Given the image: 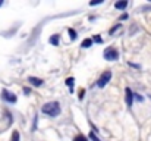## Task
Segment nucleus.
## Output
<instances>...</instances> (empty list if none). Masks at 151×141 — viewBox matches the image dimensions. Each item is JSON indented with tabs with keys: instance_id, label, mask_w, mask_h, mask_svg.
I'll return each instance as SVG.
<instances>
[{
	"instance_id": "nucleus-1",
	"label": "nucleus",
	"mask_w": 151,
	"mask_h": 141,
	"mask_svg": "<svg viewBox=\"0 0 151 141\" xmlns=\"http://www.w3.org/2000/svg\"><path fill=\"white\" fill-rule=\"evenodd\" d=\"M43 112L46 115H49L51 118H56L60 115V104L57 101H50V103H46L43 106Z\"/></svg>"
},
{
	"instance_id": "nucleus-2",
	"label": "nucleus",
	"mask_w": 151,
	"mask_h": 141,
	"mask_svg": "<svg viewBox=\"0 0 151 141\" xmlns=\"http://www.w3.org/2000/svg\"><path fill=\"white\" fill-rule=\"evenodd\" d=\"M103 56H104L106 60H116V59L119 57V51H117L114 47H107V48L104 50Z\"/></svg>"
},
{
	"instance_id": "nucleus-3",
	"label": "nucleus",
	"mask_w": 151,
	"mask_h": 141,
	"mask_svg": "<svg viewBox=\"0 0 151 141\" xmlns=\"http://www.w3.org/2000/svg\"><path fill=\"white\" fill-rule=\"evenodd\" d=\"M110 80H111V72H110V71H106L104 74H101V77L99 78V81H97V85H99L100 88H103V87H104V85H106V84L110 81Z\"/></svg>"
},
{
	"instance_id": "nucleus-4",
	"label": "nucleus",
	"mask_w": 151,
	"mask_h": 141,
	"mask_svg": "<svg viewBox=\"0 0 151 141\" xmlns=\"http://www.w3.org/2000/svg\"><path fill=\"white\" fill-rule=\"evenodd\" d=\"M1 97H3L6 101H9V103H15V101H16V95L12 94L10 91H7V90H3V91H1Z\"/></svg>"
},
{
	"instance_id": "nucleus-5",
	"label": "nucleus",
	"mask_w": 151,
	"mask_h": 141,
	"mask_svg": "<svg viewBox=\"0 0 151 141\" xmlns=\"http://www.w3.org/2000/svg\"><path fill=\"white\" fill-rule=\"evenodd\" d=\"M28 82H31V85H34V87H41L44 81L41 78H37V77H29L28 78Z\"/></svg>"
},
{
	"instance_id": "nucleus-6",
	"label": "nucleus",
	"mask_w": 151,
	"mask_h": 141,
	"mask_svg": "<svg viewBox=\"0 0 151 141\" xmlns=\"http://www.w3.org/2000/svg\"><path fill=\"white\" fill-rule=\"evenodd\" d=\"M125 93H126V104L131 107V106H132V103H134V93L131 91V88H126V90H125Z\"/></svg>"
},
{
	"instance_id": "nucleus-7",
	"label": "nucleus",
	"mask_w": 151,
	"mask_h": 141,
	"mask_svg": "<svg viewBox=\"0 0 151 141\" xmlns=\"http://www.w3.org/2000/svg\"><path fill=\"white\" fill-rule=\"evenodd\" d=\"M126 6H128V1H126V0H123V1H116V3H114V7H116V9H125Z\"/></svg>"
},
{
	"instance_id": "nucleus-8",
	"label": "nucleus",
	"mask_w": 151,
	"mask_h": 141,
	"mask_svg": "<svg viewBox=\"0 0 151 141\" xmlns=\"http://www.w3.org/2000/svg\"><path fill=\"white\" fill-rule=\"evenodd\" d=\"M91 44H93V40H91V38H85L81 46L84 47V48H88V47H91Z\"/></svg>"
},
{
	"instance_id": "nucleus-9",
	"label": "nucleus",
	"mask_w": 151,
	"mask_h": 141,
	"mask_svg": "<svg viewBox=\"0 0 151 141\" xmlns=\"http://www.w3.org/2000/svg\"><path fill=\"white\" fill-rule=\"evenodd\" d=\"M73 82H75V80H73V78H68V80H66V85L70 88V91L73 90Z\"/></svg>"
},
{
	"instance_id": "nucleus-10",
	"label": "nucleus",
	"mask_w": 151,
	"mask_h": 141,
	"mask_svg": "<svg viewBox=\"0 0 151 141\" xmlns=\"http://www.w3.org/2000/svg\"><path fill=\"white\" fill-rule=\"evenodd\" d=\"M50 43L53 46H57V44H59V35H53L50 38Z\"/></svg>"
},
{
	"instance_id": "nucleus-11",
	"label": "nucleus",
	"mask_w": 151,
	"mask_h": 141,
	"mask_svg": "<svg viewBox=\"0 0 151 141\" xmlns=\"http://www.w3.org/2000/svg\"><path fill=\"white\" fill-rule=\"evenodd\" d=\"M69 37H70V40H76V37H78V35H76V31L70 28V30H69Z\"/></svg>"
},
{
	"instance_id": "nucleus-12",
	"label": "nucleus",
	"mask_w": 151,
	"mask_h": 141,
	"mask_svg": "<svg viewBox=\"0 0 151 141\" xmlns=\"http://www.w3.org/2000/svg\"><path fill=\"white\" fill-rule=\"evenodd\" d=\"M73 141H88V138H87L85 135H78V137H75Z\"/></svg>"
},
{
	"instance_id": "nucleus-13",
	"label": "nucleus",
	"mask_w": 151,
	"mask_h": 141,
	"mask_svg": "<svg viewBox=\"0 0 151 141\" xmlns=\"http://www.w3.org/2000/svg\"><path fill=\"white\" fill-rule=\"evenodd\" d=\"M37 124H38V116L35 115V118H34V124H32V131L37 129Z\"/></svg>"
},
{
	"instance_id": "nucleus-14",
	"label": "nucleus",
	"mask_w": 151,
	"mask_h": 141,
	"mask_svg": "<svg viewBox=\"0 0 151 141\" xmlns=\"http://www.w3.org/2000/svg\"><path fill=\"white\" fill-rule=\"evenodd\" d=\"M12 141H19V132H18V131H15V132H13V135H12Z\"/></svg>"
},
{
	"instance_id": "nucleus-15",
	"label": "nucleus",
	"mask_w": 151,
	"mask_h": 141,
	"mask_svg": "<svg viewBox=\"0 0 151 141\" xmlns=\"http://www.w3.org/2000/svg\"><path fill=\"white\" fill-rule=\"evenodd\" d=\"M120 27H122V25H120V24H117V25H114V27H113V28H111V30H110V34H114V31H117V30H119V28H120Z\"/></svg>"
},
{
	"instance_id": "nucleus-16",
	"label": "nucleus",
	"mask_w": 151,
	"mask_h": 141,
	"mask_svg": "<svg viewBox=\"0 0 151 141\" xmlns=\"http://www.w3.org/2000/svg\"><path fill=\"white\" fill-rule=\"evenodd\" d=\"M93 41H96V43H99V44H101V43H103V40H101V37H99V35H96Z\"/></svg>"
},
{
	"instance_id": "nucleus-17",
	"label": "nucleus",
	"mask_w": 151,
	"mask_h": 141,
	"mask_svg": "<svg viewBox=\"0 0 151 141\" xmlns=\"http://www.w3.org/2000/svg\"><path fill=\"white\" fill-rule=\"evenodd\" d=\"M90 138H91L93 141H100L99 140V137H96V134H94V132H91V134H90Z\"/></svg>"
},
{
	"instance_id": "nucleus-18",
	"label": "nucleus",
	"mask_w": 151,
	"mask_h": 141,
	"mask_svg": "<svg viewBox=\"0 0 151 141\" xmlns=\"http://www.w3.org/2000/svg\"><path fill=\"white\" fill-rule=\"evenodd\" d=\"M101 3H103V0H97V1H91L90 4L91 6H96V4H101Z\"/></svg>"
},
{
	"instance_id": "nucleus-19",
	"label": "nucleus",
	"mask_w": 151,
	"mask_h": 141,
	"mask_svg": "<svg viewBox=\"0 0 151 141\" xmlns=\"http://www.w3.org/2000/svg\"><path fill=\"white\" fill-rule=\"evenodd\" d=\"M134 97H135L138 101H142V97H141V95H138V94H134Z\"/></svg>"
},
{
	"instance_id": "nucleus-20",
	"label": "nucleus",
	"mask_w": 151,
	"mask_h": 141,
	"mask_svg": "<svg viewBox=\"0 0 151 141\" xmlns=\"http://www.w3.org/2000/svg\"><path fill=\"white\" fill-rule=\"evenodd\" d=\"M120 19H122V21H125V19H128V15H126V13H123V15L120 16Z\"/></svg>"
},
{
	"instance_id": "nucleus-21",
	"label": "nucleus",
	"mask_w": 151,
	"mask_h": 141,
	"mask_svg": "<svg viewBox=\"0 0 151 141\" xmlns=\"http://www.w3.org/2000/svg\"><path fill=\"white\" fill-rule=\"evenodd\" d=\"M24 93H25V94H29V88H24Z\"/></svg>"
},
{
	"instance_id": "nucleus-22",
	"label": "nucleus",
	"mask_w": 151,
	"mask_h": 141,
	"mask_svg": "<svg viewBox=\"0 0 151 141\" xmlns=\"http://www.w3.org/2000/svg\"><path fill=\"white\" fill-rule=\"evenodd\" d=\"M1 4H3V1H1V0H0V6H1Z\"/></svg>"
}]
</instances>
